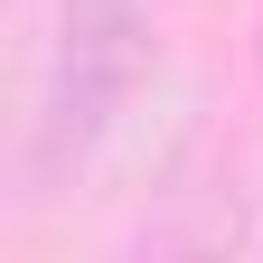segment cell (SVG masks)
Here are the masks:
<instances>
[{"label": "cell", "instance_id": "6da1fadb", "mask_svg": "<svg viewBox=\"0 0 263 263\" xmlns=\"http://www.w3.org/2000/svg\"><path fill=\"white\" fill-rule=\"evenodd\" d=\"M141 57H151L141 0H57V47H47V94H38V170H85L104 151L113 113L141 85Z\"/></svg>", "mask_w": 263, "mask_h": 263}, {"label": "cell", "instance_id": "7a4b0ae2", "mask_svg": "<svg viewBox=\"0 0 263 263\" xmlns=\"http://www.w3.org/2000/svg\"><path fill=\"white\" fill-rule=\"evenodd\" d=\"M254 66H263V0H254Z\"/></svg>", "mask_w": 263, "mask_h": 263}]
</instances>
